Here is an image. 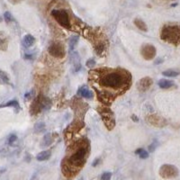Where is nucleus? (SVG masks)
I'll return each mask as SVG.
<instances>
[{
    "mask_svg": "<svg viewBox=\"0 0 180 180\" xmlns=\"http://www.w3.org/2000/svg\"><path fill=\"white\" fill-rule=\"evenodd\" d=\"M88 153V146L84 143H80L75 146L69 155L67 157L61 165V169L64 175L69 178L74 177L75 174L82 169L85 165L86 160Z\"/></svg>",
    "mask_w": 180,
    "mask_h": 180,
    "instance_id": "f257e3e1",
    "label": "nucleus"
},
{
    "mask_svg": "<svg viewBox=\"0 0 180 180\" xmlns=\"http://www.w3.org/2000/svg\"><path fill=\"white\" fill-rule=\"evenodd\" d=\"M131 81V76L128 72L120 69L110 70L102 72L99 75V84L107 89H126Z\"/></svg>",
    "mask_w": 180,
    "mask_h": 180,
    "instance_id": "f03ea898",
    "label": "nucleus"
},
{
    "mask_svg": "<svg viewBox=\"0 0 180 180\" xmlns=\"http://www.w3.org/2000/svg\"><path fill=\"white\" fill-rule=\"evenodd\" d=\"M161 39L174 45L180 43V25H166L161 31Z\"/></svg>",
    "mask_w": 180,
    "mask_h": 180,
    "instance_id": "7ed1b4c3",
    "label": "nucleus"
},
{
    "mask_svg": "<svg viewBox=\"0 0 180 180\" xmlns=\"http://www.w3.org/2000/svg\"><path fill=\"white\" fill-rule=\"evenodd\" d=\"M51 15L54 19L58 22L59 24H60L62 27L66 29H70V21L69 16L66 10L64 9H53L51 11Z\"/></svg>",
    "mask_w": 180,
    "mask_h": 180,
    "instance_id": "20e7f679",
    "label": "nucleus"
},
{
    "mask_svg": "<svg viewBox=\"0 0 180 180\" xmlns=\"http://www.w3.org/2000/svg\"><path fill=\"white\" fill-rule=\"evenodd\" d=\"M160 175L163 178H175L178 176V169L173 165H163L160 169Z\"/></svg>",
    "mask_w": 180,
    "mask_h": 180,
    "instance_id": "39448f33",
    "label": "nucleus"
},
{
    "mask_svg": "<svg viewBox=\"0 0 180 180\" xmlns=\"http://www.w3.org/2000/svg\"><path fill=\"white\" fill-rule=\"evenodd\" d=\"M48 52L50 53V55L57 59H62L65 56V49L63 44L58 42L50 43L48 48Z\"/></svg>",
    "mask_w": 180,
    "mask_h": 180,
    "instance_id": "423d86ee",
    "label": "nucleus"
},
{
    "mask_svg": "<svg viewBox=\"0 0 180 180\" xmlns=\"http://www.w3.org/2000/svg\"><path fill=\"white\" fill-rule=\"evenodd\" d=\"M142 55L145 59H152L156 56V49L151 44H145L142 47Z\"/></svg>",
    "mask_w": 180,
    "mask_h": 180,
    "instance_id": "0eeeda50",
    "label": "nucleus"
},
{
    "mask_svg": "<svg viewBox=\"0 0 180 180\" xmlns=\"http://www.w3.org/2000/svg\"><path fill=\"white\" fill-rule=\"evenodd\" d=\"M152 83H153V81H152L151 78L146 77L142 78V79L138 82L137 87H138V89H139L140 91L144 92V91L148 90V89L151 87V86L152 85Z\"/></svg>",
    "mask_w": 180,
    "mask_h": 180,
    "instance_id": "6e6552de",
    "label": "nucleus"
},
{
    "mask_svg": "<svg viewBox=\"0 0 180 180\" xmlns=\"http://www.w3.org/2000/svg\"><path fill=\"white\" fill-rule=\"evenodd\" d=\"M101 115L103 116V119H104V122L105 123V125L107 126V128L109 129V125H111V129L114 128V117H113V114L110 111L104 109V113H101Z\"/></svg>",
    "mask_w": 180,
    "mask_h": 180,
    "instance_id": "1a4fd4ad",
    "label": "nucleus"
},
{
    "mask_svg": "<svg viewBox=\"0 0 180 180\" xmlns=\"http://www.w3.org/2000/svg\"><path fill=\"white\" fill-rule=\"evenodd\" d=\"M148 122L150 123H151L152 125H154V126H157V127H162V126H164L166 124V121L162 117L158 116V115H151V116H149Z\"/></svg>",
    "mask_w": 180,
    "mask_h": 180,
    "instance_id": "9d476101",
    "label": "nucleus"
},
{
    "mask_svg": "<svg viewBox=\"0 0 180 180\" xmlns=\"http://www.w3.org/2000/svg\"><path fill=\"white\" fill-rule=\"evenodd\" d=\"M77 95L84 97L86 99H91L93 97V92L90 89H88L85 86H82L78 89Z\"/></svg>",
    "mask_w": 180,
    "mask_h": 180,
    "instance_id": "9b49d317",
    "label": "nucleus"
},
{
    "mask_svg": "<svg viewBox=\"0 0 180 180\" xmlns=\"http://www.w3.org/2000/svg\"><path fill=\"white\" fill-rule=\"evenodd\" d=\"M71 61L73 63V66L75 68V71H78L80 69V67H81V64H80V58H79V55L77 52H73L71 54Z\"/></svg>",
    "mask_w": 180,
    "mask_h": 180,
    "instance_id": "f8f14e48",
    "label": "nucleus"
},
{
    "mask_svg": "<svg viewBox=\"0 0 180 180\" xmlns=\"http://www.w3.org/2000/svg\"><path fill=\"white\" fill-rule=\"evenodd\" d=\"M53 142H54V138L52 137V134L51 133H47L42 138L41 145H42V147H48V146L51 145Z\"/></svg>",
    "mask_w": 180,
    "mask_h": 180,
    "instance_id": "ddd939ff",
    "label": "nucleus"
},
{
    "mask_svg": "<svg viewBox=\"0 0 180 180\" xmlns=\"http://www.w3.org/2000/svg\"><path fill=\"white\" fill-rule=\"evenodd\" d=\"M8 47V40L6 34L0 32V50H7Z\"/></svg>",
    "mask_w": 180,
    "mask_h": 180,
    "instance_id": "4468645a",
    "label": "nucleus"
},
{
    "mask_svg": "<svg viewBox=\"0 0 180 180\" xmlns=\"http://www.w3.org/2000/svg\"><path fill=\"white\" fill-rule=\"evenodd\" d=\"M34 42H35V39H34V37H33V35H31V34L25 35V36L24 37V39H23V44H24V47L26 48L33 46Z\"/></svg>",
    "mask_w": 180,
    "mask_h": 180,
    "instance_id": "2eb2a0df",
    "label": "nucleus"
},
{
    "mask_svg": "<svg viewBox=\"0 0 180 180\" xmlns=\"http://www.w3.org/2000/svg\"><path fill=\"white\" fill-rule=\"evenodd\" d=\"M50 151H44L40 152L36 156V159L38 161H45L47 160L48 159H50Z\"/></svg>",
    "mask_w": 180,
    "mask_h": 180,
    "instance_id": "dca6fc26",
    "label": "nucleus"
},
{
    "mask_svg": "<svg viewBox=\"0 0 180 180\" xmlns=\"http://www.w3.org/2000/svg\"><path fill=\"white\" fill-rule=\"evenodd\" d=\"M174 86V83L170 81V80H168V79H160L159 81V86L160 88L163 89H167V88H169L171 86Z\"/></svg>",
    "mask_w": 180,
    "mask_h": 180,
    "instance_id": "f3484780",
    "label": "nucleus"
},
{
    "mask_svg": "<svg viewBox=\"0 0 180 180\" xmlns=\"http://www.w3.org/2000/svg\"><path fill=\"white\" fill-rule=\"evenodd\" d=\"M134 24L143 32H147L148 31V27H147V24L141 19H135L134 20Z\"/></svg>",
    "mask_w": 180,
    "mask_h": 180,
    "instance_id": "a211bd4d",
    "label": "nucleus"
},
{
    "mask_svg": "<svg viewBox=\"0 0 180 180\" xmlns=\"http://www.w3.org/2000/svg\"><path fill=\"white\" fill-rule=\"evenodd\" d=\"M0 82L3 84H7V85L10 84L9 77L7 76V74L3 70H0Z\"/></svg>",
    "mask_w": 180,
    "mask_h": 180,
    "instance_id": "6ab92c4d",
    "label": "nucleus"
},
{
    "mask_svg": "<svg viewBox=\"0 0 180 180\" xmlns=\"http://www.w3.org/2000/svg\"><path fill=\"white\" fill-rule=\"evenodd\" d=\"M77 42H78V37L77 35H73V36L70 37L69 42H68V44H69V50H74V48L76 47Z\"/></svg>",
    "mask_w": 180,
    "mask_h": 180,
    "instance_id": "aec40b11",
    "label": "nucleus"
},
{
    "mask_svg": "<svg viewBox=\"0 0 180 180\" xmlns=\"http://www.w3.org/2000/svg\"><path fill=\"white\" fill-rule=\"evenodd\" d=\"M162 74L166 77H173L178 76V75H179V72H178V71H175V70H172V69H169V70L163 71V73H162Z\"/></svg>",
    "mask_w": 180,
    "mask_h": 180,
    "instance_id": "412c9836",
    "label": "nucleus"
},
{
    "mask_svg": "<svg viewBox=\"0 0 180 180\" xmlns=\"http://www.w3.org/2000/svg\"><path fill=\"white\" fill-rule=\"evenodd\" d=\"M1 107H15V108H17V109L20 108L18 102H17V101H15V100L9 101V102H7L6 104L1 105Z\"/></svg>",
    "mask_w": 180,
    "mask_h": 180,
    "instance_id": "4be33fe9",
    "label": "nucleus"
},
{
    "mask_svg": "<svg viewBox=\"0 0 180 180\" xmlns=\"http://www.w3.org/2000/svg\"><path fill=\"white\" fill-rule=\"evenodd\" d=\"M34 130L37 132V133H40V132H42L45 130V124L43 123H36L34 125Z\"/></svg>",
    "mask_w": 180,
    "mask_h": 180,
    "instance_id": "5701e85b",
    "label": "nucleus"
},
{
    "mask_svg": "<svg viewBox=\"0 0 180 180\" xmlns=\"http://www.w3.org/2000/svg\"><path fill=\"white\" fill-rule=\"evenodd\" d=\"M4 18H5V21H6L7 23H10V22L13 20V16H12V15H11L10 12H6V13L4 14Z\"/></svg>",
    "mask_w": 180,
    "mask_h": 180,
    "instance_id": "b1692460",
    "label": "nucleus"
},
{
    "mask_svg": "<svg viewBox=\"0 0 180 180\" xmlns=\"http://www.w3.org/2000/svg\"><path fill=\"white\" fill-rule=\"evenodd\" d=\"M86 66L87 67V68H94L95 66V61L94 59H89L87 61H86Z\"/></svg>",
    "mask_w": 180,
    "mask_h": 180,
    "instance_id": "393cba45",
    "label": "nucleus"
},
{
    "mask_svg": "<svg viewBox=\"0 0 180 180\" xmlns=\"http://www.w3.org/2000/svg\"><path fill=\"white\" fill-rule=\"evenodd\" d=\"M112 178V173L111 172H105L102 175L101 177V179L102 180H111Z\"/></svg>",
    "mask_w": 180,
    "mask_h": 180,
    "instance_id": "a878e982",
    "label": "nucleus"
},
{
    "mask_svg": "<svg viewBox=\"0 0 180 180\" xmlns=\"http://www.w3.org/2000/svg\"><path fill=\"white\" fill-rule=\"evenodd\" d=\"M16 140H17V136L15 135V134H12V135H10L9 138H8V143L9 144H13L14 142H16Z\"/></svg>",
    "mask_w": 180,
    "mask_h": 180,
    "instance_id": "bb28decb",
    "label": "nucleus"
},
{
    "mask_svg": "<svg viewBox=\"0 0 180 180\" xmlns=\"http://www.w3.org/2000/svg\"><path fill=\"white\" fill-rule=\"evenodd\" d=\"M139 157L141 158V159H147L148 157H149V152H147L146 151H144V150H142V152L139 154Z\"/></svg>",
    "mask_w": 180,
    "mask_h": 180,
    "instance_id": "cd10ccee",
    "label": "nucleus"
},
{
    "mask_svg": "<svg viewBox=\"0 0 180 180\" xmlns=\"http://www.w3.org/2000/svg\"><path fill=\"white\" fill-rule=\"evenodd\" d=\"M157 148V142H154L153 143H151L150 146H149V151L153 152L155 151V149Z\"/></svg>",
    "mask_w": 180,
    "mask_h": 180,
    "instance_id": "c85d7f7f",
    "label": "nucleus"
},
{
    "mask_svg": "<svg viewBox=\"0 0 180 180\" xmlns=\"http://www.w3.org/2000/svg\"><path fill=\"white\" fill-rule=\"evenodd\" d=\"M33 91H31V92H29V93H27V94H25V95H24V98L25 99H30V98H32L33 97Z\"/></svg>",
    "mask_w": 180,
    "mask_h": 180,
    "instance_id": "c756f323",
    "label": "nucleus"
},
{
    "mask_svg": "<svg viewBox=\"0 0 180 180\" xmlns=\"http://www.w3.org/2000/svg\"><path fill=\"white\" fill-rule=\"evenodd\" d=\"M10 3H12V4H17V3H19L21 2L22 0H8Z\"/></svg>",
    "mask_w": 180,
    "mask_h": 180,
    "instance_id": "7c9ffc66",
    "label": "nucleus"
},
{
    "mask_svg": "<svg viewBox=\"0 0 180 180\" xmlns=\"http://www.w3.org/2000/svg\"><path fill=\"white\" fill-rule=\"evenodd\" d=\"M99 163V160L98 159H96V160H95V161H94V163H93V167H95L97 164Z\"/></svg>",
    "mask_w": 180,
    "mask_h": 180,
    "instance_id": "2f4dec72",
    "label": "nucleus"
},
{
    "mask_svg": "<svg viewBox=\"0 0 180 180\" xmlns=\"http://www.w3.org/2000/svg\"><path fill=\"white\" fill-rule=\"evenodd\" d=\"M159 60H156L155 61V64H160V63H161L162 61H163V59H158Z\"/></svg>",
    "mask_w": 180,
    "mask_h": 180,
    "instance_id": "473e14b6",
    "label": "nucleus"
},
{
    "mask_svg": "<svg viewBox=\"0 0 180 180\" xmlns=\"http://www.w3.org/2000/svg\"><path fill=\"white\" fill-rule=\"evenodd\" d=\"M142 150H143V149H138V150H137V151H135V154H137V155H139V154H140V153L142 152Z\"/></svg>",
    "mask_w": 180,
    "mask_h": 180,
    "instance_id": "72a5a7b5",
    "label": "nucleus"
},
{
    "mask_svg": "<svg viewBox=\"0 0 180 180\" xmlns=\"http://www.w3.org/2000/svg\"><path fill=\"white\" fill-rule=\"evenodd\" d=\"M133 121L135 120L136 122H138V119L136 118V116H135V115H133Z\"/></svg>",
    "mask_w": 180,
    "mask_h": 180,
    "instance_id": "f704fd0d",
    "label": "nucleus"
},
{
    "mask_svg": "<svg viewBox=\"0 0 180 180\" xmlns=\"http://www.w3.org/2000/svg\"><path fill=\"white\" fill-rule=\"evenodd\" d=\"M78 180H84V178H79Z\"/></svg>",
    "mask_w": 180,
    "mask_h": 180,
    "instance_id": "c9c22d12",
    "label": "nucleus"
},
{
    "mask_svg": "<svg viewBox=\"0 0 180 180\" xmlns=\"http://www.w3.org/2000/svg\"><path fill=\"white\" fill-rule=\"evenodd\" d=\"M1 21H2V17L0 16V23H1Z\"/></svg>",
    "mask_w": 180,
    "mask_h": 180,
    "instance_id": "e433bc0d",
    "label": "nucleus"
}]
</instances>
